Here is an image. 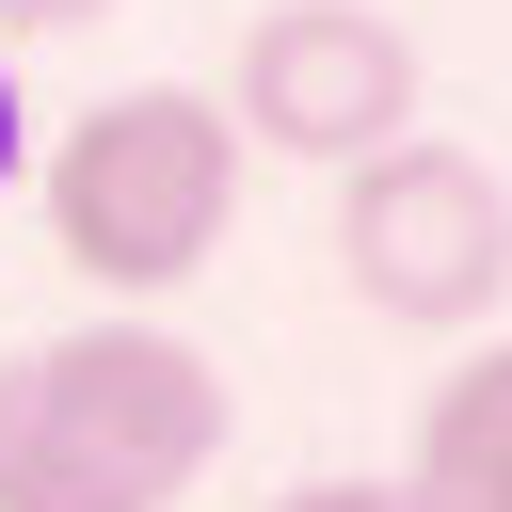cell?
Here are the masks:
<instances>
[{
	"label": "cell",
	"mask_w": 512,
	"mask_h": 512,
	"mask_svg": "<svg viewBox=\"0 0 512 512\" xmlns=\"http://www.w3.org/2000/svg\"><path fill=\"white\" fill-rule=\"evenodd\" d=\"M224 464V368L176 320L0 352V512H176Z\"/></svg>",
	"instance_id": "obj_1"
},
{
	"label": "cell",
	"mask_w": 512,
	"mask_h": 512,
	"mask_svg": "<svg viewBox=\"0 0 512 512\" xmlns=\"http://www.w3.org/2000/svg\"><path fill=\"white\" fill-rule=\"evenodd\" d=\"M240 128H224V96H192V80H128V96H96V112H64L48 128V160H32V192H48V256L80 272V288H112V304H160V288H192L208 256H224V224H240Z\"/></svg>",
	"instance_id": "obj_2"
},
{
	"label": "cell",
	"mask_w": 512,
	"mask_h": 512,
	"mask_svg": "<svg viewBox=\"0 0 512 512\" xmlns=\"http://www.w3.org/2000/svg\"><path fill=\"white\" fill-rule=\"evenodd\" d=\"M336 288L400 336H464L512 304V176L400 128L368 160H336Z\"/></svg>",
	"instance_id": "obj_3"
},
{
	"label": "cell",
	"mask_w": 512,
	"mask_h": 512,
	"mask_svg": "<svg viewBox=\"0 0 512 512\" xmlns=\"http://www.w3.org/2000/svg\"><path fill=\"white\" fill-rule=\"evenodd\" d=\"M224 128L272 144V160H368L416 128V32L384 0H272L240 32V80H224Z\"/></svg>",
	"instance_id": "obj_4"
},
{
	"label": "cell",
	"mask_w": 512,
	"mask_h": 512,
	"mask_svg": "<svg viewBox=\"0 0 512 512\" xmlns=\"http://www.w3.org/2000/svg\"><path fill=\"white\" fill-rule=\"evenodd\" d=\"M416 512H512V336H480L416 416Z\"/></svg>",
	"instance_id": "obj_5"
},
{
	"label": "cell",
	"mask_w": 512,
	"mask_h": 512,
	"mask_svg": "<svg viewBox=\"0 0 512 512\" xmlns=\"http://www.w3.org/2000/svg\"><path fill=\"white\" fill-rule=\"evenodd\" d=\"M272 512H416V480H288Z\"/></svg>",
	"instance_id": "obj_6"
},
{
	"label": "cell",
	"mask_w": 512,
	"mask_h": 512,
	"mask_svg": "<svg viewBox=\"0 0 512 512\" xmlns=\"http://www.w3.org/2000/svg\"><path fill=\"white\" fill-rule=\"evenodd\" d=\"M80 16H112V0H0V48L16 32H80Z\"/></svg>",
	"instance_id": "obj_7"
},
{
	"label": "cell",
	"mask_w": 512,
	"mask_h": 512,
	"mask_svg": "<svg viewBox=\"0 0 512 512\" xmlns=\"http://www.w3.org/2000/svg\"><path fill=\"white\" fill-rule=\"evenodd\" d=\"M32 176V112H16V48H0V192Z\"/></svg>",
	"instance_id": "obj_8"
}]
</instances>
